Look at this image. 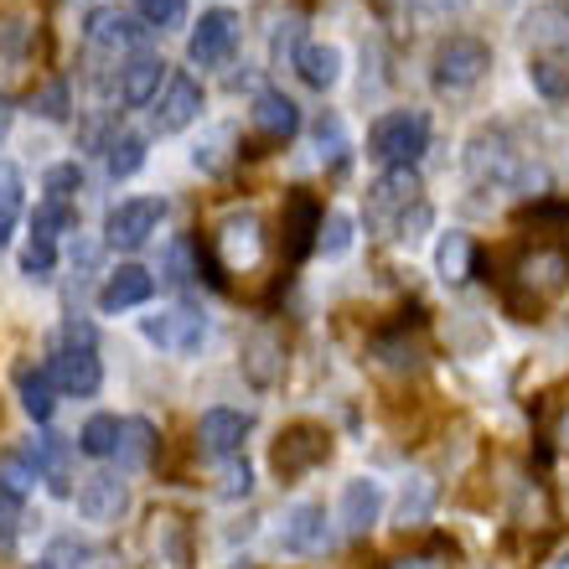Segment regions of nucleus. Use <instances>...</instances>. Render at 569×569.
<instances>
[{
  "label": "nucleus",
  "mask_w": 569,
  "mask_h": 569,
  "mask_svg": "<svg viewBox=\"0 0 569 569\" xmlns=\"http://www.w3.org/2000/svg\"><path fill=\"white\" fill-rule=\"evenodd\" d=\"M52 383L73 399H93L104 389V358H99V342H93V327L68 316L62 321V337H58V352H52Z\"/></svg>",
  "instance_id": "f257e3e1"
},
{
  "label": "nucleus",
  "mask_w": 569,
  "mask_h": 569,
  "mask_svg": "<svg viewBox=\"0 0 569 569\" xmlns=\"http://www.w3.org/2000/svg\"><path fill=\"white\" fill-rule=\"evenodd\" d=\"M425 150H430V114L425 109H389L368 130V156L383 171L389 166H415Z\"/></svg>",
  "instance_id": "f03ea898"
},
{
  "label": "nucleus",
  "mask_w": 569,
  "mask_h": 569,
  "mask_svg": "<svg viewBox=\"0 0 569 569\" xmlns=\"http://www.w3.org/2000/svg\"><path fill=\"white\" fill-rule=\"evenodd\" d=\"M420 202H425L420 171H415V166H389V171L368 187V228H373V233H383V239H393V233H399V223H405Z\"/></svg>",
  "instance_id": "7ed1b4c3"
},
{
  "label": "nucleus",
  "mask_w": 569,
  "mask_h": 569,
  "mask_svg": "<svg viewBox=\"0 0 569 569\" xmlns=\"http://www.w3.org/2000/svg\"><path fill=\"white\" fill-rule=\"evenodd\" d=\"M492 73V47L481 37H446L430 58V83L440 93H471Z\"/></svg>",
  "instance_id": "20e7f679"
},
{
  "label": "nucleus",
  "mask_w": 569,
  "mask_h": 569,
  "mask_svg": "<svg viewBox=\"0 0 569 569\" xmlns=\"http://www.w3.org/2000/svg\"><path fill=\"white\" fill-rule=\"evenodd\" d=\"M208 259L228 274L254 270L259 259H264V223H259V212L239 208V212H228V218H218V228H212V239H208Z\"/></svg>",
  "instance_id": "39448f33"
},
{
  "label": "nucleus",
  "mask_w": 569,
  "mask_h": 569,
  "mask_svg": "<svg viewBox=\"0 0 569 569\" xmlns=\"http://www.w3.org/2000/svg\"><path fill=\"white\" fill-rule=\"evenodd\" d=\"M140 337L156 352H166V358H192L208 342V316L197 311V306H166V311L140 321Z\"/></svg>",
  "instance_id": "423d86ee"
},
{
  "label": "nucleus",
  "mask_w": 569,
  "mask_h": 569,
  "mask_svg": "<svg viewBox=\"0 0 569 569\" xmlns=\"http://www.w3.org/2000/svg\"><path fill=\"white\" fill-rule=\"evenodd\" d=\"M327 456H331L327 425L296 420V425H284V430L274 435L270 466H274V477H280V481H296V477H306V471H316V466L327 461Z\"/></svg>",
  "instance_id": "0eeeda50"
},
{
  "label": "nucleus",
  "mask_w": 569,
  "mask_h": 569,
  "mask_svg": "<svg viewBox=\"0 0 569 569\" xmlns=\"http://www.w3.org/2000/svg\"><path fill=\"white\" fill-rule=\"evenodd\" d=\"M523 166L528 161L518 156L508 130H477V136L466 140V171H471V181H481V187H512Z\"/></svg>",
  "instance_id": "6e6552de"
},
{
  "label": "nucleus",
  "mask_w": 569,
  "mask_h": 569,
  "mask_svg": "<svg viewBox=\"0 0 569 569\" xmlns=\"http://www.w3.org/2000/svg\"><path fill=\"white\" fill-rule=\"evenodd\" d=\"M166 218V197H124V202H114L104 218V243L109 249H146L150 233L161 228Z\"/></svg>",
  "instance_id": "1a4fd4ad"
},
{
  "label": "nucleus",
  "mask_w": 569,
  "mask_h": 569,
  "mask_svg": "<svg viewBox=\"0 0 569 569\" xmlns=\"http://www.w3.org/2000/svg\"><path fill=\"white\" fill-rule=\"evenodd\" d=\"M284 555H327L331 549V523H327V508L321 502H290L280 518V533H274Z\"/></svg>",
  "instance_id": "9d476101"
},
{
  "label": "nucleus",
  "mask_w": 569,
  "mask_h": 569,
  "mask_svg": "<svg viewBox=\"0 0 569 569\" xmlns=\"http://www.w3.org/2000/svg\"><path fill=\"white\" fill-rule=\"evenodd\" d=\"M233 47H239V11L212 6V11H202V21L192 27L187 58H192L197 68H223V62L233 58Z\"/></svg>",
  "instance_id": "9b49d317"
},
{
  "label": "nucleus",
  "mask_w": 569,
  "mask_h": 569,
  "mask_svg": "<svg viewBox=\"0 0 569 569\" xmlns=\"http://www.w3.org/2000/svg\"><path fill=\"white\" fill-rule=\"evenodd\" d=\"M202 109H208L202 83H197L192 73H171L166 78V93L156 99V130H161V136H181L187 124L202 120Z\"/></svg>",
  "instance_id": "f8f14e48"
},
{
  "label": "nucleus",
  "mask_w": 569,
  "mask_h": 569,
  "mask_svg": "<svg viewBox=\"0 0 569 569\" xmlns=\"http://www.w3.org/2000/svg\"><path fill=\"white\" fill-rule=\"evenodd\" d=\"M249 415L243 409H202V420H197V450L208 456V461H233L249 440Z\"/></svg>",
  "instance_id": "ddd939ff"
},
{
  "label": "nucleus",
  "mask_w": 569,
  "mask_h": 569,
  "mask_svg": "<svg viewBox=\"0 0 569 569\" xmlns=\"http://www.w3.org/2000/svg\"><path fill=\"white\" fill-rule=\"evenodd\" d=\"M73 502H78V518H83V523L109 528L130 512V487H124V477H114V471H99V477H83Z\"/></svg>",
  "instance_id": "4468645a"
},
{
  "label": "nucleus",
  "mask_w": 569,
  "mask_h": 569,
  "mask_svg": "<svg viewBox=\"0 0 569 569\" xmlns=\"http://www.w3.org/2000/svg\"><path fill=\"white\" fill-rule=\"evenodd\" d=\"M321 218H327V208L316 202L311 192H290L284 197V264L296 270L306 254H316V233H321Z\"/></svg>",
  "instance_id": "2eb2a0df"
},
{
  "label": "nucleus",
  "mask_w": 569,
  "mask_h": 569,
  "mask_svg": "<svg viewBox=\"0 0 569 569\" xmlns=\"http://www.w3.org/2000/svg\"><path fill=\"white\" fill-rule=\"evenodd\" d=\"M383 481L373 477H352L342 487V508H337V518H342V528L352 533V539H362V533H373V523L383 518Z\"/></svg>",
  "instance_id": "dca6fc26"
},
{
  "label": "nucleus",
  "mask_w": 569,
  "mask_h": 569,
  "mask_svg": "<svg viewBox=\"0 0 569 569\" xmlns=\"http://www.w3.org/2000/svg\"><path fill=\"white\" fill-rule=\"evenodd\" d=\"M150 296H156V274H150L146 264H120V270H109V280L99 284V311L104 316L136 311Z\"/></svg>",
  "instance_id": "f3484780"
},
{
  "label": "nucleus",
  "mask_w": 569,
  "mask_h": 569,
  "mask_svg": "<svg viewBox=\"0 0 569 569\" xmlns=\"http://www.w3.org/2000/svg\"><path fill=\"white\" fill-rule=\"evenodd\" d=\"M140 16L120 11V6H99V11L83 16V42L104 47V52H120V47H140Z\"/></svg>",
  "instance_id": "a211bd4d"
},
{
  "label": "nucleus",
  "mask_w": 569,
  "mask_h": 569,
  "mask_svg": "<svg viewBox=\"0 0 569 569\" xmlns=\"http://www.w3.org/2000/svg\"><path fill=\"white\" fill-rule=\"evenodd\" d=\"M249 124H254V130L270 140V146H284V140L300 130V104L290 99V93H280V89H264V93H254Z\"/></svg>",
  "instance_id": "6ab92c4d"
},
{
  "label": "nucleus",
  "mask_w": 569,
  "mask_h": 569,
  "mask_svg": "<svg viewBox=\"0 0 569 569\" xmlns=\"http://www.w3.org/2000/svg\"><path fill=\"white\" fill-rule=\"evenodd\" d=\"M161 78H166V62L156 58V52H130V62L120 68V104H124V109L156 104V93H161Z\"/></svg>",
  "instance_id": "aec40b11"
},
{
  "label": "nucleus",
  "mask_w": 569,
  "mask_h": 569,
  "mask_svg": "<svg viewBox=\"0 0 569 569\" xmlns=\"http://www.w3.org/2000/svg\"><path fill=\"white\" fill-rule=\"evenodd\" d=\"M342 47L337 42H306L296 52V73H300V83L306 89H316V93H331L337 83H342Z\"/></svg>",
  "instance_id": "412c9836"
},
{
  "label": "nucleus",
  "mask_w": 569,
  "mask_h": 569,
  "mask_svg": "<svg viewBox=\"0 0 569 569\" xmlns=\"http://www.w3.org/2000/svg\"><path fill=\"white\" fill-rule=\"evenodd\" d=\"M368 352H373V362L389 368V373H415L425 362V347H420V337H409V321H399L393 331H378Z\"/></svg>",
  "instance_id": "4be33fe9"
},
{
  "label": "nucleus",
  "mask_w": 569,
  "mask_h": 569,
  "mask_svg": "<svg viewBox=\"0 0 569 569\" xmlns=\"http://www.w3.org/2000/svg\"><path fill=\"white\" fill-rule=\"evenodd\" d=\"M16 393H21L27 420L47 425L52 415H58V383H52V373H47V368H31V362H21V368H16Z\"/></svg>",
  "instance_id": "5701e85b"
},
{
  "label": "nucleus",
  "mask_w": 569,
  "mask_h": 569,
  "mask_svg": "<svg viewBox=\"0 0 569 569\" xmlns=\"http://www.w3.org/2000/svg\"><path fill=\"white\" fill-rule=\"evenodd\" d=\"M435 274H440L446 284H466L471 274H477V243L466 239L461 228L440 233V243H435Z\"/></svg>",
  "instance_id": "b1692460"
},
{
  "label": "nucleus",
  "mask_w": 569,
  "mask_h": 569,
  "mask_svg": "<svg viewBox=\"0 0 569 569\" xmlns=\"http://www.w3.org/2000/svg\"><path fill=\"white\" fill-rule=\"evenodd\" d=\"M528 83L549 104H569V62L559 52H533L528 58Z\"/></svg>",
  "instance_id": "393cba45"
},
{
  "label": "nucleus",
  "mask_w": 569,
  "mask_h": 569,
  "mask_svg": "<svg viewBox=\"0 0 569 569\" xmlns=\"http://www.w3.org/2000/svg\"><path fill=\"white\" fill-rule=\"evenodd\" d=\"M280 352H284V342L274 337V331H254L249 342H243V368H249V378H254L259 389H270L274 378H280Z\"/></svg>",
  "instance_id": "a878e982"
},
{
  "label": "nucleus",
  "mask_w": 569,
  "mask_h": 569,
  "mask_svg": "<svg viewBox=\"0 0 569 569\" xmlns=\"http://www.w3.org/2000/svg\"><path fill=\"white\" fill-rule=\"evenodd\" d=\"M202 274V243L197 239H171L161 254V280L177 284V290H187V284Z\"/></svg>",
  "instance_id": "bb28decb"
},
{
  "label": "nucleus",
  "mask_w": 569,
  "mask_h": 569,
  "mask_svg": "<svg viewBox=\"0 0 569 569\" xmlns=\"http://www.w3.org/2000/svg\"><path fill=\"white\" fill-rule=\"evenodd\" d=\"M120 415H89L83 430H78V450L93 456V461H109L114 450H120Z\"/></svg>",
  "instance_id": "cd10ccee"
},
{
  "label": "nucleus",
  "mask_w": 569,
  "mask_h": 569,
  "mask_svg": "<svg viewBox=\"0 0 569 569\" xmlns=\"http://www.w3.org/2000/svg\"><path fill=\"white\" fill-rule=\"evenodd\" d=\"M430 508H435V481L430 477H409L405 492H399V508H393V523L420 528V523H430Z\"/></svg>",
  "instance_id": "c85d7f7f"
},
{
  "label": "nucleus",
  "mask_w": 569,
  "mask_h": 569,
  "mask_svg": "<svg viewBox=\"0 0 569 569\" xmlns=\"http://www.w3.org/2000/svg\"><path fill=\"white\" fill-rule=\"evenodd\" d=\"M104 166L114 181H130L146 166V136H136V130H124V136H109L104 146Z\"/></svg>",
  "instance_id": "c756f323"
},
{
  "label": "nucleus",
  "mask_w": 569,
  "mask_h": 569,
  "mask_svg": "<svg viewBox=\"0 0 569 569\" xmlns=\"http://www.w3.org/2000/svg\"><path fill=\"white\" fill-rule=\"evenodd\" d=\"M352 239H358V218L342 208H331L327 218H321V233H316V254L342 259L347 249H352Z\"/></svg>",
  "instance_id": "7c9ffc66"
},
{
  "label": "nucleus",
  "mask_w": 569,
  "mask_h": 569,
  "mask_svg": "<svg viewBox=\"0 0 569 569\" xmlns=\"http://www.w3.org/2000/svg\"><path fill=\"white\" fill-rule=\"evenodd\" d=\"M31 487H37L31 461L27 456H16V450H6V456H0V497H6V502H27Z\"/></svg>",
  "instance_id": "2f4dec72"
},
{
  "label": "nucleus",
  "mask_w": 569,
  "mask_h": 569,
  "mask_svg": "<svg viewBox=\"0 0 569 569\" xmlns=\"http://www.w3.org/2000/svg\"><path fill=\"white\" fill-rule=\"evenodd\" d=\"M52 270H58V239L27 233V243H21V274L27 280H52Z\"/></svg>",
  "instance_id": "473e14b6"
},
{
  "label": "nucleus",
  "mask_w": 569,
  "mask_h": 569,
  "mask_svg": "<svg viewBox=\"0 0 569 569\" xmlns=\"http://www.w3.org/2000/svg\"><path fill=\"white\" fill-rule=\"evenodd\" d=\"M150 450H156V425L150 420H124L120 425V466H146Z\"/></svg>",
  "instance_id": "72a5a7b5"
},
{
  "label": "nucleus",
  "mask_w": 569,
  "mask_h": 569,
  "mask_svg": "<svg viewBox=\"0 0 569 569\" xmlns=\"http://www.w3.org/2000/svg\"><path fill=\"white\" fill-rule=\"evenodd\" d=\"M228 146H233V124L208 130V136L197 140V150H192V166L202 171V177H218V171L228 166Z\"/></svg>",
  "instance_id": "f704fd0d"
},
{
  "label": "nucleus",
  "mask_w": 569,
  "mask_h": 569,
  "mask_svg": "<svg viewBox=\"0 0 569 569\" xmlns=\"http://www.w3.org/2000/svg\"><path fill=\"white\" fill-rule=\"evenodd\" d=\"M42 192H47V202H68V208H73V197L83 192V166H78V161H58V166H47Z\"/></svg>",
  "instance_id": "c9c22d12"
},
{
  "label": "nucleus",
  "mask_w": 569,
  "mask_h": 569,
  "mask_svg": "<svg viewBox=\"0 0 569 569\" xmlns=\"http://www.w3.org/2000/svg\"><path fill=\"white\" fill-rule=\"evenodd\" d=\"M31 114H42V120H52V124L68 120V114H73V93H68V83H62V78L42 83V89L31 93Z\"/></svg>",
  "instance_id": "e433bc0d"
},
{
  "label": "nucleus",
  "mask_w": 569,
  "mask_h": 569,
  "mask_svg": "<svg viewBox=\"0 0 569 569\" xmlns=\"http://www.w3.org/2000/svg\"><path fill=\"white\" fill-rule=\"evenodd\" d=\"M316 146H321V161L331 166V171H342L347 166V130H342V120H337V114H321V120H316Z\"/></svg>",
  "instance_id": "4c0bfd02"
},
{
  "label": "nucleus",
  "mask_w": 569,
  "mask_h": 569,
  "mask_svg": "<svg viewBox=\"0 0 569 569\" xmlns=\"http://www.w3.org/2000/svg\"><path fill=\"white\" fill-rule=\"evenodd\" d=\"M21 202H27V181H21L16 161H0V223H16Z\"/></svg>",
  "instance_id": "58836bf2"
},
{
  "label": "nucleus",
  "mask_w": 569,
  "mask_h": 569,
  "mask_svg": "<svg viewBox=\"0 0 569 569\" xmlns=\"http://www.w3.org/2000/svg\"><path fill=\"white\" fill-rule=\"evenodd\" d=\"M31 37H37V27H31V16H6L0 21V58H27Z\"/></svg>",
  "instance_id": "ea45409f"
},
{
  "label": "nucleus",
  "mask_w": 569,
  "mask_h": 569,
  "mask_svg": "<svg viewBox=\"0 0 569 569\" xmlns=\"http://www.w3.org/2000/svg\"><path fill=\"white\" fill-rule=\"evenodd\" d=\"M73 223H78V212L68 208V202H42V208L31 212V233H47V239H58V233H68Z\"/></svg>",
  "instance_id": "a19ab883"
},
{
  "label": "nucleus",
  "mask_w": 569,
  "mask_h": 569,
  "mask_svg": "<svg viewBox=\"0 0 569 569\" xmlns=\"http://www.w3.org/2000/svg\"><path fill=\"white\" fill-rule=\"evenodd\" d=\"M136 16L146 27H181V16H187V0H136Z\"/></svg>",
  "instance_id": "79ce46f5"
},
{
  "label": "nucleus",
  "mask_w": 569,
  "mask_h": 569,
  "mask_svg": "<svg viewBox=\"0 0 569 569\" xmlns=\"http://www.w3.org/2000/svg\"><path fill=\"white\" fill-rule=\"evenodd\" d=\"M296 42H300V21L290 16V21H280V27H274V42H270V52H274V62H280V68H284V62L296 68V52H300Z\"/></svg>",
  "instance_id": "37998d69"
},
{
  "label": "nucleus",
  "mask_w": 569,
  "mask_h": 569,
  "mask_svg": "<svg viewBox=\"0 0 569 569\" xmlns=\"http://www.w3.org/2000/svg\"><path fill=\"white\" fill-rule=\"evenodd\" d=\"M249 487H254V477H249V461H233L223 466V481H218V497H249Z\"/></svg>",
  "instance_id": "c03bdc74"
},
{
  "label": "nucleus",
  "mask_w": 569,
  "mask_h": 569,
  "mask_svg": "<svg viewBox=\"0 0 569 569\" xmlns=\"http://www.w3.org/2000/svg\"><path fill=\"white\" fill-rule=\"evenodd\" d=\"M430 223H435L430 202H420V208H415V212H409V218H405V223H399V233H393V239H420V233H425V228H430Z\"/></svg>",
  "instance_id": "a18cd8bd"
},
{
  "label": "nucleus",
  "mask_w": 569,
  "mask_h": 569,
  "mask_svg": "<svg viewBox=\"0 0 569 569\" xmlns=\"http://www.w3.org/2000/svg\"><path fill=\"white\" fill-rule=\"evenodd\" d=\"M389 569H446V565H435V559H393Z\"/></svg>",
  "instance_id": "49530a36"
},
{
  "label": "nucleus",
  "mask_w": 569,
  "mask_h": 569,
  "mask_svg": "<svg viewBox=\"0 0 569 569\" xmlns=\"http://www.w3.org/2000/svg\"><path fill=\"white\" fill-rule=\"evenodd\" d=\"M559 446L569 450V409H565V415H559Z\"/></svg>",
  "instance_id": "de8ad7c7"
},
{
  "label": "nucleus",
  "mask_w": 569,
  "mask_h": 569,
  "mask_svg": "<svg viewBox=\"0 0 569 569\" xmlns=\"http://www.w3.org/2000/svg\"><path fill=\"white\" fill-rule=\"evenodd\" d=\"M440 11H461V6H471V0H435Z\"/></svg>",
  "instance_id": "09e8293b"
},
{
  "label": "nucleus",
  "mask_w": 569,
  "mask_h": 569,
  "mask_svg": "<svg viewBox=\"0 0 569 569\" xmlns=\"http://www.w3.org/2000/svg\"><path fill=\"white\" fill-rule=\"evenodd\" d=\"M6 124H11V109L0 104V136H6Z\"/></svg>",
  "instance_id": "8fccbe9b"
},
{
  "label": "nucleus",
  "mask_w": 569,
  "mask_h": 569,
  "mask_svg": "<svg viewBox=\"0 0 569 569\" xmlns=\"http://www.w3.org/2000/svg\"><path fill=\"white\" fill-rule=\"evenodd\" d=\"M549 569H569V549H565V555H559V559H555V565H549Z\"/></svg>",
  "instance_id": "3c124183"
},
{
  "label": "nucleus",
  "mask_w": 569,
  "mask_h": 569,
  "mask_svg": "<svg viewBox=\"0 0 569 569\" xmlns=\"http://www.w3.org/2000/svg\"><path fill=\"white\" fill-rule=\"evenodd\" d=\"M6 239H11V223H0V249H6Z\"/></svg>",
  "instance_id": "603ef678"
},
{
  "label": "nucleus",
  "mask_w": 569,
  "mask_h": 569,
  "mask_svg": "<svg viewBox=\"0 0 569 569\" xmlns=\"http://www.w3.org/2000/svg\"><path fill=\"white\" fill-rule=\"evenodd\" d=\"M31 569H58V565H52V559H42V565H31Z\"/></svg>",
  "instance_id": "864d4df0"
}]
</instances>
